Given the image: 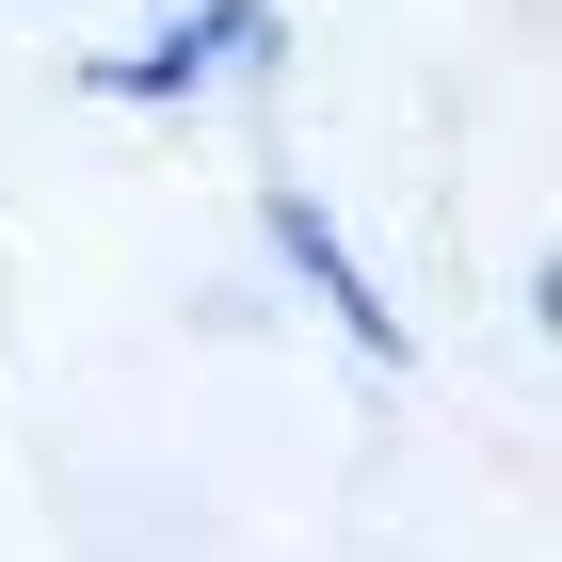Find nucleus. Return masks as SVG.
Returning a JSON list of instances; mask_svg holds the SVG:
<instances>
[{
	"instance_id": "1",
	"label": "nucleus",
	"mask_w": 562,
	"mask_h": 562,
	"mask_svg": "<svg viewBox=\"0 0 562 562\" xmlns=\"http://www.w3.org/2000/svg\"><path fill=\"white\" fill-rule=\"evenodd\" d=\"M273 65H290V0H177L130 48H97L81 97L97 113H210V97H258Z\"/></svg>"
},
{
	"instance_id": "2",
	"label": "nucleus",
	"mask_w": 562,
	"mask_h": 562,
	"mask_svg": "<svg viewBox=\"0 0 562 562\" xmlns=\"http://www.w3.org/2000/svg\"><path fill=\"white\" fill-rule=\"evenodd\" d=\"M258 258L290 273V305H305V322H322V338L353 353V370H418V322L386 305V273L353 258V225L322 210L305 177H258Z\"/></svg>"
}]
</instances>
